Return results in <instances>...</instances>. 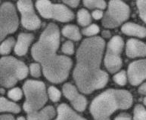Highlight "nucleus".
I'll return each mask as SVG.
<instances>
[{
  "instance_id": "1",
  "label": "nucleus",
  "mask_w": 146,
  "mask_h": 120,
  "mask_svg": "<svg viewBox=\"0 0 146 120\" xmlns=\"http://www.w3.org/2000/svg\"><path fill=\"white\" fill-rule=\"evenodd\" d=\"M105 40L92 36L83 40L76 51L73 78L80 92L90 94L107 85L109 76L101 68Z\"/></svg>"
},
{
  "instance_id": "2",
  "label": "nucleus",
  "mask_w": 146,
  "mask_h": 120,
  "mask_svg": "<svg viewBox=\"0 0 146 120\" xmlns=\"http://www.w3.org/2000/svg\"><path fill=\"white\" fill-rule=\"evenodd\" d=\"M59 44L60 30L56 24L52 23L47 25L31 48V55L41 65L44 76L55 84L68 79L73 66L70 57L58 55Z\"/></svg>"
},
{
  "instance_id": "3",
  "label": "nucleus",
  "mask_w": 146,
  "mask_h": 120,
  "mask_svg": "<svg viewBox=\"0 0 146 120\" xmlns=\"http://www.w3.org/2000/svg\"><path fill=\"white\" fill-rule=\"evenodd\" d=\"M133 102V95L129 92L111 88L94 98L90 104V111L94 120H111L114 112L130 108Z\"/></svg>"
},
{
  "instance_id": "4",
  "label": "nucleus",
  "mask_w": 146,
  "mask_h": 120,
  "mask_svg": "<svg viewBox=\"0 0 146 120\" xmlns=\"http://www.w3.org/2000/svg\"><path fill=\"white\" fill-rule=\"evenodd\" d=\"M29 70L26 64L11 56H5L0 60V85L5 88L15 86L25 79Z\"/></svg>"
},
{
  "instance_id": "5",
  "label": "nucleus",
  "mask_w": 146,
  "mask_h": 120,
  "mask_svg": "<svg viewBox=\"0 0 146 120\" xmlns=\"http://www.w3.org/2000/svg\"><path fill=\"white\" fill-rule=\"evenodd\" d=\"M23 92L26 98L23 109L27 114L40 110L48 101V92L41 81H26L23 85Z\"/></svg>"
},
{
  "instance_id": "6",
  "label": "nucleus",
  "mask_w": 146,
  "mask_h": 120,
  "mask_svg": "<svg viewBox=\"0 0 146 120\" xmlns=\"http://www.w3.org/2000/svg\"><path fill=\"white\" fill-rule=\"evenodd\" d=\"M129 7L122 0H110L102 24L105 28H116L124 23L129 18Z\"/></svg>"
},
{
  "instance_id": "7",
  "label": "nucleus",
  "mask_w": 146,
  "mask_h": 120,
  "mask_svg": "<svg viewBox=\"0 0 146 120\" xmlns=\"http://www.w3.org/2000/svg\"><path fill=\"white\" fill-rule=\"evenodd\" d=\"M36 8L40 15L46 19L59 22H69L74 18V14L62 4H55L49 0H36Z\"/></svg>"
},
{
  "instance_id": "8",
  "label": "nucleus",
  "mask_w": 146,
  "mask_h": 120,
  "mask_svg": "<svg viewBox=\"0 0 146 120\" xmlns=\"http://www.w3.org/2000/svg\"><path fill=\"white\" fill-rule=\"evenodd\" d=\"M124 46V42L119 36H114L108 43L104 63L108 71L115 73L120 70L123 62L121 53Z\"/></svg>"
},
{
  "instance_id": "9",
  "label": "nucleus",
  "mask_w": 146,
  "mask_h": 120,
  "mask_svg": "<svg viewBox=\"0 0 146 120\" xmlns=\"http://www.w3.org/2000/svg\"><path fill=\"white\" fill-rule=\"evenodd\" d=\"M19 26V19L15 7L11 2H5L1 5L0 40H4L7 36L14 33Z\"/></svg>"
},
{
  "instance_id": "10",
  "label": "nucleus",
  "mask_w": 146,
  "mask_h": 120,
  "mask_svg": "<svg viewBox=\"0 0 146 120\" xmlns=\"http://www.w3.org/2000/svg\"><path fill=\"white\" fill-rule=\"evenodd\" d=\"M17 7L21 16V24L29 30H35L41 26V20L36 14L32 0H18Z\"/></svg>"
},
{
  "instance_id": "11",
  "label": "nucleus",
  "mask_w": 146,
  "mask_h": 120,
  "mask_svg": "<svg viewBox=\"0 0 146 120\" xmlns=\"http://www.w3.org/2000/svg\"><path fill=\"white\" fill-rule=\"evenodd\" d=\"M62 92L76 111L83 112L85 110L87 106V100L79 92L77 87L71 83H65L62 88Z\"/></svg>"
},
{
  "instance_id": "12",
  "label": "nucleus",
  "mask_w": 146,
  "mask_h": 120,
  "mask_svg": "<svg viewBox=\"0 0 146 120\" xmlns=\"http://www.w3.org/2000/svg\"><path fill=\"white\" fill-rule=\"evenodd\" d=\"M129 82L133 86H137L146 79V59L138 60L129 65L127 70Z\"/></svg>"
},
{
  "instance_id": "13",
  "label": "nucleus",
  "mask_w": 146,
  "mask_h": 120,
  "mask_svg": "<svg viewBox=\"0 0 146 120\" xmlns=\"http://www.w3.org/2000/svg\"><path fill=\"white\" fill-rule=\"evenodd\" d=\"M126 54L129 58L146 57V45L135 39H130L127 42Z\"/></svg>"
},
{
  "instance_id": "14",
  "label": "nucleus",
  "mask_w": 146,
  "mask_h": 120,
  "mask_svg": "<svg viewBox=\"0 0 146 120\" xmlns=\"http://www.w3.org/2000/svg\"><path fill=\"white\" fill-rule=\"evenodd\" d=\"M33 39L34 36L31 33H20L15 46V52L16 55L20 57L26 55Z\"/></svg>"
},
{
  "instance_id": "15",
  "label": "nucleus",
  "mask_w": 146,
  "mask_h": 120,
  "mask_svg": "<svg viewBox=\"0 0 146 120\" xmlns=\"http://www.w3.org/2000/svg\"><path fill=\"white\" fill-rule=\"evenodd\" d=\"M56 119L55 120H87L76 113L72 108L66 104H61L57 108Z\"/></svg>"
},
{
  "instance_id": "16",
  "label": "nucleus",
  "mask_w": 146,
  "mask_h": 120,
  "mask_svg": "<svg viewBox=\"0 0 146 120\" xmlns=\"http://www.w3.org/2000/svg\"><path fill=\"white\" fill-rule=\"evenodd\" d=\"M55 116V109L52 106H47L39 111L27 114V120H52Z\"/></svg>"
},
{
  "instance_id": "17",
  "label": "nucleus",
  "mask_w": 146,
  "mask_h": 120,
  "mask_svg": "<svg viewBox=\"0 0 146 120\" xmlns=\"http://www.w3.org/2000/svg\"><path fill=\"white\" fill-rule=\"evenodd\" d=\"M121 31L127 36H133L139 38H145L146 36V28L132 22L123 24L121 27Z\"/></svg>"
},
{
  "instance_id": "18",
  "label": "nucleus",
  "mask_w": 146,
  "mask_h": 120,
  "mask_svg": "<svg viewBox=\"0 0 146 120\" xmlns=\"http://www.w3.org/2000/svg\"><path fill=\"white\" fill-rule=\"evenodd\" d=\"M0 111L1 113H19L21 112V107L15 103L10 101L5 97H1L0 98Z\"/></svg>"
},
{
  "instance_id": "19",
  "label": "nucleus",
  "mask_w": 146,
  "mask_h": 120,
  "mask_svg": "<svg viewBox=\"0 0 146 120\" xmlns=\"http://www.w3.org/2000/svg\"><path fill=\"white\" fill-rule=\"evenodd\" d=\"M62 34L64 37L68 38L73 41H79L81 40L80 31L79 28L75 25H67L62 29Z\"/></svg>"
},
{
  "instance_id": "20",
  "label": "nucleus",
  "mask_w": 146,
  "mask_h": 120,
  "mask_svg": "<svg viewBox=\"0 0 146 120\" xmlns=\"http://www.w3.org/2000/svg\"><path fill=\"white\" fill-rule=\"evenodd\" d=\"M77 21L83 26H89L92 22V16L90 12L84 9L79 10L77 12Z\"/></svg>"
},
{
  "instance_id": "21",
  "label": "nucleus",
  "mask_w": 146,
  "mask_h": 120,
  "mask_svg": "<svg viewBox=\"0 0 146 120\" xmlns=\"http://www.w3.org/2000/svg\"><path fill=\"white\" fill-rule=\"evenodd\" d=\"M15 40L13 37H9L3 40L0 46V53L2 55H9L15 45Z\"/></svg>"
},
{
  "instance_id": "22",
  "label": "nucleus",
  "mask_w": 146,
  "mask_h": 120,
  "mask_svg": "<svg viewBox=\"0 0 146 120\" xmlns=\"http://www.w3.org/2000/svg\"><path fill=\"white\" fill-rule=\"evenodd\" d=\"M83 4L90 9H105L106 2L105 0H83Z\"/></svg>"
},
{
  "instance_id": "23",
  "label": "nucleus",
  "mask_w": 146,
  "mask_h": 120,
  "mask_svg": "<svg viewBox=\"0 0 146 120\" xmlns=\"http://www.w3.org/2000/svg\"><path fill=\"white\" fill-rule=\"evenodd\" d=\"M133 120H146V109L141 104H137L133 111Z\"/></svg>"
},
{
  "instance_id": "24",
  "label": "nucleus",
  "mask_w": 146,
  "mask_h": 120,
  "mask_svg": "<svg viewBox=\"0 0 146 120\" xmlns=\"http://www.w3.org/2000/svg\"><path fill=\"white\" fill-rule=\"evenodd\" d=\"M99 30H100V28L99 26L96 24H92L91 25H89L86 28H84L83 30V35L86 36H90V37H92L94 36L97 35L98 33H99Z\"/></svg>"
},
{
  "instance_id": "25",
  "label": "nucleus",
  "mask_w": 146,
  "mask_h": 120,
  "mask_svg": "<svg viewBox=\"0 0 146 120\" xmlns=\"http://www.w3.org/2000/svg\"><path fill=\"white\" fill-rule=\"evenodd\" d=\"M48 98L52 102H58L60 100L61 97V92L55 86H50L48 88Z\"/></svg>"
},
{
  "instance_id": "26",
  "label": "nucleus",
  "mask_w": 146,
  "mask_h": 120,
  "mask_svg": "<svg viewBox=\"0 0 146 120\" xmlns=\"http://www.w3.org/2000/svg\"><path fill=\"white\" fill-rule=\"evenodd\" d=\"M113 79L114 81V82L117 83V85L124 86L127 83L128 76H127V73L125 72L124 70H122V71H120V72L117 73V74L114 75V76L113 77Z\"/></svg>"
},
{
  "instance_id": "27",
  "label": "nucleus",
  "mask_w": 146,
  "mask_h": 120,
  "mask_svg": "<svg viewBox=\"0 0 146 120\" xmlns=\"http://www.w3.org/2000/svg\"><path fill=\"white\" fill-rule=\"evenodd\" d=\"M23 97V92L19 88H14L8 92V98L13 101H18Z\"/></svg>"
},
{
  "instance_id": "28",
  "label": "nucleus",
  "mask_w": 146,
  "mask_h": 120,
  "mask_svg": "<svg viewBox=\"0 0 146 120\" xmlns=\"http://www.w3.org/2000/svg\"><path fill=\"white\" fill-rule=\"evenodd\" d=\"M136 5L140 18L146 24V0H137Z\"/></svg>"
},
{
  "instance_id": "29",
  "label": "nucleus",
  "mask_w": 146,
  "mask_h": 120,
  "mask_svg": "<svg viewBox=\"0 0 146 120\" xmlns=\"http://www.w3.org/2000/svg\"><path fill=\"white\" fill-rule=\"evenodd\" d=\"M41 70L42 67L39 63H31L29 67L31 75L34 78H38L41 76Z\"/></svg>"
},
{
  "instance_id": "30",
  "label": "nucleus",
  "mask_w": 146,
  "mask_h": 120,
  "mask_svg": "<svg viewBox=\"0 0 146 120\" xmlns=\"http://www.w3.org/2000/svg\"><path fill=\"white\" fill-rule=\"evenodd\" d=\"M61 51L65 55H72L74 53V45L71 41H66L61 46Z\"/></svg>"
},
{
  "instance_id": "31",
  "label": "nucleus",
  "mask_w": 146,
  "mask_h": 120,
  "mask_svg": "<svg viewBox=\"0 0 146 120\" xmlns=\"http://www.w3.org/2000/svg\"><path fill=\"white\" fill-rule=\"evenodd\" d=\"M92 16L95 20H100L104 17V13L101 9H96L92 14Z\"/></svg>"
},
{
  "instance_id": "32",
  "label": "nucleus",
  "mask_w": 146,
  "mask_h": 120,
  "mask_svg": "<svg viewBox=\"0 0 146 120\" xmlns=\"http://www.w3.org/2000/svg\"><path fill=\"white\" fill-rule=\"evenodd\" d=\"M63 2L71 8H76L80 4V0H63Z\"/></svg>"
},
{
  "instance_id": "33",
  "label": "nucleus",
  "mask_w": 146,
  "mask_h": 120,
  "mask_svg": "<svg viewBox=\"0 0 146 120\" xmlns=\"http://www.w3.org/2000/svg\"><path fill=\"white\" fill-rule=\"evenodd\" d=\"M114 120H132V118L128 113H120L116 116Z\"/></svg>"
},
{
  "instance_id": "34",
  "label": "nucleus",
  "mask_w": 146,
  "mask_h": 120,
  "mask_svg": "<svg viewBox=\"0 0 146 120\" xmlns=\"http://www.w3.org/2000/svg\"><path fill=\"white\" fill-rule=\"evenodd\" d=\"M0 120H15V119L11 114H2L1 115Z\"/></svg>"
},
{
  "instance_id": "35",
  "label": "nucleus",
  "mask_w": 146,
  "mask_h": 120,
  "mask_svg": "<svg viewBox=\"0 0 146 120\" xmlns=\"http://www.w3.org/2000/svg\"><path fill=\"white\" fill-rule=\"evenodd\" d=\"M139 93L143 95H146V82L143 83L142 85H141L139 88Z\"/></svg>"
},
{
  "instance_id": "36",
  "label": "nucleus",
  "mask_w": 146,
  "mask_h": 120,
  "mask_svg": "<svg viewBox=\"0 0 146 120\" xmlns=\"http://www.w3.org/2000/svg\"><path fill=\"white\" fill-rule=\"evenodd\" d=\"M111 32H110L109 30H104L102 32V36L103 37H105V38H110L111 37Z\"/></svg>"
},
{
  "instance_id": "37",
  "label": "nucleus",
  "mask_w": 146,
  "mask_h": 120,
  "mask_svg": "<svg viewBox=\"0 0 146 120\" xmlns=\"http://www.w3.org/2000/svg\"><path fill=\"white\" fill-rule=\"evenodd\" d=\"M16 120H26V119L24 118V116H19V117L17 118V119Z\"/></svg>"
},
{
  "instance_id": "38",
  "label": "nucleus",
  "mask_w": 146,
  "mask_h": 120,
  "mask_svg": "<svg viewBox=\"0 0 146 120\" xmlns=\"http://www.w3.org/2000/svg\"><path fill=\"white\" fill-rule=\"evenodd\" d=\"M142 102H143V104H144L146 106V97H145L144 98H143V100H142Z\"/></svg>"
}]
</instances>
